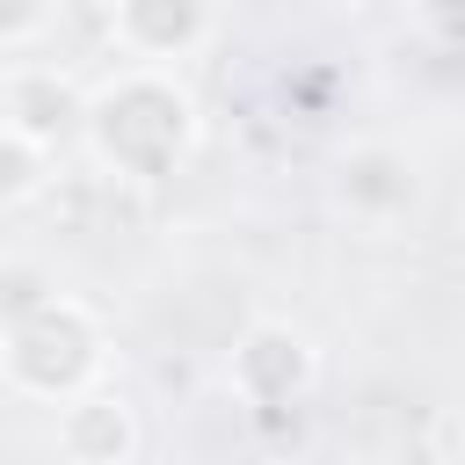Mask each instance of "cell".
I'll use <instances>...</instances> for the list:
<instances>
[{"label":"cell","instance_id":"obj_1","mask_svg":"<svg viewBox=\"0 0 465 465\" xmlns=\"http://www.w3.org/2000/svg\"><path fill=\"white\" fill-rule=\"evenodd\" d=\"M94 160L131 174V182H160L196 153V94L167 73V65H124L102 94L80 102Z\"/></svg>","mask_w":465,"mask_h":465},{"label":"cell","instance_id":"obj_2","mask_svg":"<svg viewBox=\"0 0 465 465\" xmlns=\"http://www.w3.org/2000/svg\"><path fill=\"white\" fill-rule=\"evenodd\" d=\"M102 363H109V334L80 298H36L0 341V371L29 400H73L102 378Z\"/></svg>","mask_w":465,"mask_h":465},{"label":"cell","instance_id":"obj_3","mask_svg":"<svg viewBox=\"0 0 465 465\" xmlns=\"http://www.w3.org/2000/svg\"><path fill=\"white\" fill-rule=\"evenodd\" d=\"M320 378V356L312 341L291 327V320H254L232 349V392L254 407V414H276V407H298Z\"/></svg>","mask_w":465,"mask_h":465},{"label":"cell","instance_id":"obj_4","mask_svg":"<svg viewBox=\"0 0 465 465\" xmlns=\"http://www.w3.org/2000/svg\"><path fill=\"white\" fill-rule=\"evenodd\" d=\"M116 29V51L138 58V65H174L203 44L211 29V0H116L109 15Z\"/></svg>","mask_w":465,"mask_h":465},{"label":"cell","instance_id":"obj_5","mask_svg":"<svg viewBox=\"0 0 465 465\" xmlns=\"http://www.w3.org/2000/svg\"><path fill=\"white\" fill-rule=\"evenodd\" d=\"M138 414L116 400V392H73L58 400V450L73 465H124L138 458Z\"/></svg>","mask_w":465,"mask_h":465},{"label":"cell","instance_id":"obj_6","mask_svg":"<svg viewBox=\"0 0 465 465\" xmlns=\"http://www.w3.org/2000/svg\"><path fill=\"white\" fill-rule=\"evenodd\" d=\"M80 102H87V94H80L58 65H7V73H0V124L29 131V138H44V145H58V131L80 124Z\"/></svg>","mask_w":465,"mask_h":465},{"label":"cell","instance_id":"obj_7","mask_svg":"<svg viewBox=\"0 0 465 465\" xmlns=\"http://www.w3.org/2000/svg\"><path fill=\"white\" fill-rule=\"evenodd\" d=\"M44 189H51V145L15 131V124H0V211L36 203Z\"/></svg>","mask_w":465,"mask_h":465},{"label":"cell","instance_id":"obj_8","mask_svg":"<svg viewBox=\"0 0 465 465\" xmlns=\"http://www.w3.org/2000/svg\"><path fill=\"white\" fill-rule=\"evenodd\" d=\"M51 29V0H0V51H29Z\"/></svg>","mask_w":465,"mask_h":465},{"label":"cell","instance_id":"obj_9","mask_svg":"<svg viewBox=\"0 0 465 465\" xmlns=\"http://www.w3.org/2000/svg\"><path fill=\"white\" fill-rule=\"evenodd\" d=\"M356 7H371V0H356Z\"/></svg>","mask_w":465,"mask_h":465}]
</instances>
